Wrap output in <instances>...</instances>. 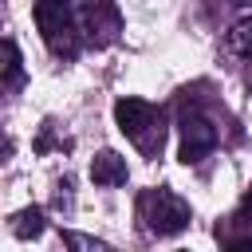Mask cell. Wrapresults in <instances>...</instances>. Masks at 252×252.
<instances>
[{"label": "cell", "mask_w": 252, "mask_h": 252, "mask_svg": "<svg viewBox=\"0 0 252 252\" xmlns=\"http://www.w3.org/2000/svg\"><path fill=\"white\" fill-rule=\"evenodd\" d=\"M91 181L94 185H126V158H118L114 150H102V154H94V161H91Z\"/></svg>", "instance_id": "6"}, {"label": "cell", "mask_w": 252, "mask_h": 252, "mask_svg": "<svg viewBox=\"0 0 252 252\" xmlns=\"http://www.w3.org/2000/svg\"><path fill=\"white\" fill-rule=\"evenodd\" d=\"M236 220L240 224H252V185L244 189V197H240V209H236Z\"/></svg>", "instance_id": "11"}, {"label": "cell", "mask_w": 252, "mask_h": 252, "mask_svg": "<svg viewBox=\"0 0 252 252\" xmlns=\"http://www.w3.org/2000/svg\"><path fill=\"white\" fill-rule=\"evenodd\" d=\"M228 4H252V0H228Z\"/></svg>", "instance_id": "13"}, {"label": "cell", "mask_w": 252, "mask_h": 252, "mask_svg": "<svg viewBox=\"0 0 252 252\" xmlns=\"http://www.w3.org/2000/svg\"><path fill=\"white\" fill-rule=\"evenodd\" d=\"M24 83V63H20V47L16 39H4V87H20Z\"/></svg>", "instance_id": "9"}, {"label": "cell", "mask_w": 252, "mask_h": 252, "mask_svg": "<svg viewBox=\"0 0 252 252\" xmlns=\"http://www.w3.org/2000/svg\"><path fill=\"white\" fill-rule=\"evenodd\" d=\"M79 20H83V35H87L94 47L114 43L118 32H122V16H118L114 0H87V8H83Z\"/></svg>", "instance_id": "4"}, {"label": "cell", "mask_w": 252, "mask_h": 252, "mask_svg": "<svg viewBox=\"0 0 252 252\" xmlns=\"http://www.w3.org/2000/svg\"><path fill=\"white\" fill-rule=\"evenodd\" d=\"M63 240H67L71 248H79V252H106L98 240H87V236H79V232H63Z\"/></svg>", "instance_id": "10"}, {"label": "cell", "mask_w": 252, "mask_h": 252, "mask_svg": "<svg viewBox=\"0 0 252 252\" xmlns=\"http://www.w3.org/2000/svg\"><path fill=\"white\" fill-rule=\"evenodd\" d=\"M12 232L20 236V240H32V236H39L43 232V209H20L16 217H12Z\"/></svg>", "instance_id": "8"}, {"label": "cell", "mask_w": 252, "mask_h": 252, "mask_svg": "<svg viewBox=\"0 0 252 252\" xmlns=\"http://www.w3.org/2000/svg\"><path fill=\"white\" fill-rule=\"evenodd\" d=\"M224 47H228L232 55H240V59H252V16H244V20H236V24L228 28Z\"/></svg>", "instance_id": "7"}, {"label": "cell", "mask_w": 252, "mask_h": 252, "mask_svg": "<svg viewBox=\"0 0 252 252\" xmlns=\"http://www.w3.org/2000/svg\"><path fill=\"white\" fill-rule=\"evenodd\" d=\"M35 28L43 35V43L51 47V55L59 59H75L83 47V20L75 16L71 0H39L35 4Z\"/></svg>", "instance_id": "1"}, {"label": "cell", "mask_w": 252, "mask_h": 252, "mask_svg": "<svg viewBox=\"0 0 252 252\" xmlns=\"http://www.w3.org/2000/svg\"><path fill=\"white\" fill-rule=\"evenodd\" d=\"M217 150V126L201 114H185L181 118V161L197 165Z\"/></svg>", "instance_id": "5"}, {"label": "cell", "mask_w": 252, "mask_h": 252, "mask_svg": "<svg viewBox=\"0 0 252 252\" xmlns=\"http://www.w3.org/2000/svg\"><path fill=\"white\" fill-rule=\"evenodd\" d=\"M224 252H252V232L248 236H228L224 240Z\"/></svg>", "instance_id": "12"}, {"label": "cell", "mask_w": 252, "mask_h": 252, "mask_svg": "<svg viewBox=\"0 0 252 252\" xmlns=\"http://www.w3.org/2000/svg\"><path fill=\"white\" fill-rule=\"evenodd\" d=\"M114 118H118V130L146 154V158H158L161 154V142H165V122H161V110L146 98H118L114 102Z\"/></svg>", "instance_id": "2"}, {"label": "cell", "mask_w": 252, "mask_h": 252, "mask_svg": "<svg viewBox=\"0 0 252 252\" xmlns=\"http://www.w3.org/2000/svg\"><path fill=\"white\" fill-rule=\"evenodd\" d=\"M138 217L146 224V232L154 236H177L189 228V201L177 197L173 189H146L138 197Z\"/></svg>", "instance_id": "3"}]
</instances>
